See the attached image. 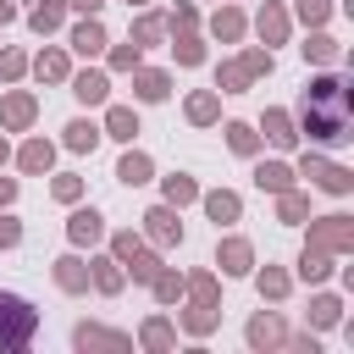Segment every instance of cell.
Listing matches in <instances>:
<instances>
[{
    "label": "cell",
    "instance_id": "cell-1",
    "mask_svg": "<svg viewBox=\"0 0 354 354\" xmlns=\"http://www.w3.org/2000/svg\"><path fill=\"white\" fill-rule=\"evenodd\" d=\"M304 127L315 138H343L348 133V88L337 77L310 83V94H304Z\"/></svg>",
    "mask_w": 354,
    "mask_h": 354
},
{
    "label": "cell",
    "instance_id": "cell-2",
    "mask_svg": "<svg viewBox=\"0 0 354 354\" xmlns=\"http://www.w3.org/2000/svg\"><path fill=\"white\" fill-rule=\"evenodd\" d=\"M33 326H39V315L28 310V299L0 293V348H22L33 337Z\"/></svg>",
    "mask_w": 354,
    "mask_h": 354
},
{
    "label": "cell",
    "instance_id": "cell-3",
    "mask_svg": "<svg viewBox=\"0 0 354 354\" xmlns=\"http://www.w3.org/2000/svg\"><path fill=\"white\" fill-rule=\"evenodd\" d=\"M116 254L133 266V277H155V260H149V254L133 243V232H122V238H116Z\"/></svg>",
    "mask_w": 354,
    "mask_h": 354
},
{
    "label": "cell",
    "instance_id": "cell-4",
    "mask_svg": "<svg viewBox=\"0 0 354 354\" xmlns=\"http://www.w3.org/2000/svg\"><path fill=\"white\" fill-rule=\"evenodd\" d=\"M72 50H83V55H100V50H105V28H100V22H83V28H72Z\"/></svg>",
    "mask_w": 354,
    "mask_h": 354
},
{
    "label": "cell",
    "instance_id": "cell-5",
    "mask_svg": "<svg viewBox=\"0 0 354 354\" xmlns=\"http://www.w3.org/2000/svg\"><path fill=\"white\" fill-rule=\"evenodd\" d=\"M0 116H6V127H28V122H33V100H28V94H11V100L0 105Z\"/></svg>",
    "mask_w": 354,
    "mask_h": 354
},
{
    "label": "cell",
    "instance_id": "cell-6",
    "mask_svg": "<svg viewBox=\"0 0 354 354\" xmlns=\"http://www.w3.org/2000/svg\"><path fill=\"white\" fill-rule=\"evenodd\" d=\"M304 171H310V177H321V188H332V194H343V188H348V171H343V166H321V160H304Z\"/></svg>",
    "mask_w": 354,
    "mask_h": 354
},
{
    "label": "cell",
    "instance_id": "cell-7",
    "mask_svg": "<svg viewBox=\"0 0 354 354\" xmlns=\"http://www.w3.org/2000/svg\"><path fill=\"white\" fill-rule=\"evenodd\" d=\"M100 232H105V227H100L94 210H77V216H72V243H94Z\"/></svg>",
    "mask_w": 354,
    "mask_h": 354
},
{
    "label": "cell",
    "instance_id": "cell-8",
    "mask_svg": "<svg viewBox=\"0 0 354 354\" xmlns=\"http://www.w3.org/2000/svg\"><path fill=\"white\" fill-rule=\"evenodd\" d=\"M144 221H149V232H155L160 243H171V238H183V227H177V216H171V210H149Z\"/></svg>",
    "mask_w": 354,
    "mask_h": 354
},
{
    "label": "cell",
    "instance_id": "cell-9",
    "mask_svg": "<svg viewBox=\"0 0 354 354\" xmlns=\"http://www.w3.org/2000/svg\"><path fill=\"white\" fill-rule=\"evenodd\" d=\"M72 94L88 100V105H100V100H105V77H100V72H83V77L72 83Z\"/></svg>",
    "mask_w": 354,
    "mask_h": 354
},
{
    "label": "cell",
    "instance_id": "cell-10",
    "mask_svg": "<svg viewBox=\"0 0 354 354\" xmlns=\"http://www.w3.org/2000/svg\"><path fill=\"white\" fill-rule=\"evenodd\" d=\"M66 144H72V149H94V144H100V127H94V122H72V127H66Z\"/></svg>",
    "mask_w": 354,
    "mask_h": 354
},
{
    "label": "cell",
    "instance_id": "cell-11",
    "mask_svg": "<svg viewBox=\"0 0 354 354\" xmlns=\"http://www.w3.org/2000/svg\"><path fill=\"white\" fill-rule=\"evenodd\" d=\"M138 100H166V72H138Z\"/></svg>",
    "mask_w": 354,
    "mask_h": 354
},
{
    "label": "cell",
    "instance_id": "cell-12",
    "mask_svg": "<svg viewBox=\"0 0 354 354\" xmlns=\"http://www.w3.org/2000/svg\"><path fill=\"white\" fill-rule=\"evenodd\" d=\"M266 133H271V144H282V149L293 144V133H288V116H282V111H266Z\"/></svg>",
    "mask_w": 354,
    "mask_h": 354
},
{
    "label": "cell",
    "instance_id": "cell-13",
    "mask_svg": "<svg viewBox=\"0 0 354 354\" xmlns=\"http://www.w3.org/2000/svg\"><path fill=\"white\" fill-rule=\"evenodd\" d=\"M22 166H28V171H44V166H50V144H44V138H33V144L22 149Z\"/></svg>",
    "mask_w": 354,
    "mask_h": 354
},
{
    "label": "cell",
    "instance_id": "cell-14",
    "mask_svg": "<svg viewBox=\"0 0 354 354\" xmlns=\"http://www.w3.org/2000/svg\"><path fill=\"white\" fill-rule=\"evenodd\" d=\"M249 343H282V326H277L271 315H260V321L249 326Z\"/></svg>",
    "mask_w": 354,
    "mask_h": 354
},
{
    "label": "cell",
    "instance_id": "cell-15",
    "mask_svg": "<svg viewBox=\"0 0 354 354\" xmlns=\"http://www.w3.org/2000/svg\"><path fill=\"white\" fill-rule=\"evenodd\" d=\"M55 22H61V6H55V0H44V6H33V28H39V33H50Z\"/></svg>",
    "mask_w": 354,
    "mask_h": 354
},
{
    "label": "cell",
    "instance_id": "cell-16",
    "mask_svg": "<svg viewBox=\"0 0 354 354\" xmlns=\"http://www.w3.org/2000/svg\"><path fill=\"white\" fill-rule=\"evenodd\" d=\"M116 177H122V183H144V177H149V160H144V155H127Z\"/></svg>",
    "mask_w": 354,
    "mask_h": 354
},
{
    "label": "cell",
    "instance_id": "cell-17",
    "mask_svg": "<svg viewBox=\"0 0 354 354\" xmlns=\"http://www.w3.org/2000/svg\"><path fill=\"white\" fill-rule=\"evenodd\" d=\"M205 205H210V216H216V221H232V216H238V199H232V194H210Z\"/></svg>",
    "mask_w": 354,
    "mask_h": 354
},
{
    "label": "cell",
    "instance_id": "cell-18",
    "mask_svg": "<svg viewBox=\"0 0 354 354\" xmlns=\"http://www.w3.org/2000/svg\"><path fill=\"white\" fill-rule=\"evenodd\" d=\"M221 266L227 271H249V243H227L221 249Z\"/></svg>",
    "mask_w": 354,
    "mask_h": 354
},
{
    "label": "cell",
    "instance_id": "cell-19",
    "mask_svg": "<svg viewBox=\"0 0 354 354\" xmlns=\"http://www.w3.org/2000/svg\"><path fill=\"white\" fill-rule=\"evenodd\" d=\"M55 282L77 293V288H83V266H77V260H61V266H55Z\"/></svg>",
    "mask_w": 354,
    "mask_h": 354
},
{
    "label": "cell",
    "instance_id": "cell-20",
    "mask_svg": "<svg viewBox=\"0 0 354 354\" xmlns=\"http://www.w3.org/2000/svg\"><path fill=\"white\" fill-rule=\"evenodd\" d=\"M77 343L88 348V343H105V348H122V337L116 332H100V326H77Z\"/></svg>",
    "mask_w": 354,
    "mask_h": 354
},
{
    "label": "cell",
    "instance_id": "cell-21",
    "mask_svg": "<svg viewBox=\"0 0 354 354\" xmlns=\"http://www.w3.org/2000/svg\"><path fill=\"white\" fill-rule=\"evenodd\" d=\"M39 77H66V55H61V50L39 55Z\"/></svg>",
    "mask_w": 354,
    "mask_h": 354
},
{
    "label": "cell",
    "instance_id": "cell-22",
    "mask_svg": "<svg viewBox=\"0 0 354 354\" xmlns=\"http://www.w3.org/2000/svg\"><path fill=\"white\" fill-rule=\"evenodd\" d=\"M227 144H232L238 155H249V149H254V133H249L243 122H232V127H227Z\"/></svg>",
    "mask_w": 354,
    "mask_h": 354
},
{
    "label": "cell",
    "instance_id": "cell-23",
    "mask_svg": "<svg viewBox=\"0 0 354 354\" xmlns=\"http://www.w3.org/2000/svg\"><path fill=\"white\" fill-rule=\"evenodd\" d=\"M166 199H171V205L194 199V177H166Z\"/></svg>",
    "mask_w": 354,
    "mask_h": 354
},
{
    "label": "cell",
    "instance_id": "cell-24",
    "mask_svg": "<svg viewBox=\"0 0 354 354\" xmlns=\"http://www.w3.org/2000/svg\"><path fill=\"white\" fill-rule=\"evenodd\" d=\"M188 116H194V122H210V116H216V100H210V94H194V100H188Z\"/></svg>",
    "mask_w": 354,
    "mask_h": 354
},
{
    "label": "cell",
    "instance_id": "cell-25",
    "mask_svg": "<svg viewBox=\"0 0 354 354\" xmlns=\"http://www.w3.org/2000/svg\"><path fill=\"white\" fill-rule=\"evenodd\" d=\"M111 133H116V138H133V133H138L133 111H111Z\"/></svg>",
    "mask_w": 354,
    "mask_h": 354
},
{
    "label": "cell",
    "instance_id": "cell-26",
    "mask_svg": "<svg viewBox=\"0 0 354 354\" xmlns=\"http://www.w3.org/2000/svg\"><path fill=\"white\" fill-rule=\"evenodd\" d=\"M144 343H149V348H166V343H171V326H166V321H149V326H144Z\"/></svg>",
    "mask_w": 354,
    "mask_h": 354
},
{
    "label": "cell",
    "instance_id": "cell-27",
    "mask_svg": "<svg viewBox=\"0 0 354 354\" xmlns=\"http://www.w3.org/2000/svg\"><path fill=\"white\" fill-rule=\"evenodd\" d=\"M260 188H288V166H260Z\"/></svg>",
    "mask_w": 354,
    "mask_h": 354
},
{
    "label": "cell",
    "instance_id": "cell-28",
    "mask_svg": "<svg viewBox=\"0 0 354 354\" xmlns=\"http://www.w3.org/2000/svg\"><path fill=\"white\" fill-rule=\"evenodd\" d=\"M260 33H266V39H282V11H271V6H266V17H260Z\"/></svg>",
    "mask_w": 354,
    "mask_h": 354
},
{
    "label": "cell",
    "instance_id": "cell-29",
    "mask_svg": "<svg viewBox=\"0 0 354 354\" xmlns=\"http://www.w3.org/2000/svg\"><path fill=\"white\" fill-rule=\"evenodd\" d=\"M304 55H315V61H332V55H337V44H332V39H310V44H304Z\"/></svg>",
    "mask_w": 354,
    "mask_h": 354
},
{
    "label": "cell",
    "instance_id": "cell-30",
    "mask_svg": "<svg viewBox=\"0 0 354 354\" xmlns=\"http://www.w3.org/2000/svg\"><path fill=\"white\" fill-rule=\"evenodd\" d=\"M100 288H105V293H116V288H122V277H116V266H111V260H100Z\"/></svg>",
    "mask_w": 354,
    "mask_h": 354
},
{
    "label": "cell",
    "instance_id": "cell-31",
    "mask_svg": "<svg viewBox=\"0 0 354 354\" xmlns=\"http://www.w3.org/2000/svg\"><path fill=\"white\" fill-rule=\"evenodd\" d=\"M299 17H304V22H321V17H326V0H299Z\"/></svg>",
    "mask_w": 354,
    "mask_h": 354
},
{
    "label": "cell",
    "instance_id": "cell-32",
    "mask_svg": "<svg viewBox=\"0 0 354 354\" xmlns=\"http://www.w3.org/2000/svg\"><path fill=\"white\" fill-rule=\"evenodd\" d=\"M260 288H266V293H271V299H277V293H282V288H288V277H277V271H266V277H260Z\"/></svg>",
    "mask_w": 354,
    "mask_h": 354
},
{
    "label": "cell",
    "instance_id": "cell-33",
    "mask_svg": "<svg viewBox=\"0 0 354 354\" xmlns=\"http://www.w3.org/2000/svg\"><path fill=\"white\" fill-rule=\"evenodd\" d=\"M216 33H221V39H232V33H238V17H232V11H227V17H216Z\"/></svg>",
    "mask_w": 354,
    "mask_h": 354
},
{
    "label": "cell",
    "instance_id": "cell-34",
    "mask_svg": "<svg viewBox=\"0 0 354 354\" xmlns=\"http://www.w3.org/2000/svg\"><path fill=\"white\" fill-rule=\"evenodd\" d=\"M55 194L61 199H77V177H55Z\"/></svg>",
    "mask_w": 354,
    "mask_h": 354
},
{
    "label": "cell",
    "instance_id": "cell-35",
    "mask_svg": "<svg viewBox=\"0 0 354 354\" xmlns=\"http://www.w3.org/2000/svg\"><path fill=\"white\" fill-rule=\"evenodd\" d=\"M155 293L160 299H177V277H155Z\"/></svg>",
    "mask_w": 354,
    "mask_h": 354
},
{
    "label": "cell",
    "instance_id": "cell-36",
    "mask_svg": "<svg viewBox=\"0 0 354 354\" xmlns=\"http://www.w3.org/2000/svg\"><path fill=\"white\" fill-rule=\"evenodd\" d=\"M315 321H321V326H326V321H337V304H332V299H321V304H315Z\"/></svg>",
    "mask_w": 354,
    "mask_h": 354
},
{
    "label": "cell",
    "instance_id": "cell-37",
    "mask_svg": "<svg viewBox=\"0 0 354 354\" xmlns=\"http://www.w3.org/2000/svg\"><path fill=\"white\" fill-rule=\"evenodd\" d=\"M17 238H22V227H17V221H6V216H0V243H17Z\"/></svg>",
    "mask_w": 354,
    "mask_h": 354
},
{
    "label": "cell",
    "instance_id": "cell-38",
    "mask_svg": "<svg viewBox=\"0 0 354 354\" xmlns=\"http://www.w3.org/2000/svg\"><path fill=\"white\" fill-rule=\"evenodd\" d=\"M11 194H17V183H11V177H0V205H6Z\"/></svg>",
    "mask_w": 354,
    "mask_h": 354
},
{
    "label": "cell",
    "instance_id": "cell-39",
    "mask_svg": "<svg viewBox=\"0 0 354 354\" xmlns=\"http://www.w3.org/2000/svg\"><path fill=\"white\" fill-rule=\"evenodd\" d=\"M11 17H17V6H11V0H0V22H11Z\"/></svg>",
    "mask_w": 354,
    "mask_h": 354
},
{
    "label": "cell",
    "instance_id": "cell-40",
    "mask_svg": "<svg viewBox=\"0 0 354 354\" xmlns=\"http://www.w3.org/2000/svg\"><path fill=\"white\" fill-rule=\"evenodd\" d=\"M72 6H77V11H94V6H100V0H72Z\"/></svg>",
    "mask_w": 354,
    "mask_h": 354
},
{
    "label": "cell",
    "instance_id": "cell-41",
    "mask_svg": "<svg viewBox=\"0 0 354 354\" xmlns=\"http://www.w3.org/2000/svg\"><path fill=\"white\" fill-rule=\"evenodd\" d=\"M0 160H6V138H0Z\"/></svg>",
    "mask_w": 354,
    "mask_h": 354
}]
</instances>
